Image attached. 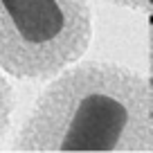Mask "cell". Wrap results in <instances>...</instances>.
Here are the masks:
<instances>
[{
	"label": "cell",
	"instance_id": "3957f363",
	"mask_svg": "<svg viewBox=\"0 0 153 153\" xmlns=\"http://www.w3.org/2000/svg\"><path fill=\"white\" fill-rule=\"evenodd\" d=\"M14 108H16L14 88H11V81L7 79V74L0 70V144L7 140V133L11 128Z\"/></svg>",
	"mask_w": 153,
	"mask_h": 153
},
{
	"label": "cell",
	"instance_id": "6da1fadb",
	"mask_svg": "<svg viewBox=\"0 0 153 153\" xmlns=\"http://www.w3.org/2000/svg\"><path fill=\"white\" fill-rule=\"evenodd\" d=\"M11 149L20 153L153 151L149 81L120 63L79 59L48 79Z\"/></svg>",
	"mask_w": 153,
	"mask_h": 153
},
{
	"label": "cell",
	"instance_id": "277c9868",
	"mask_svg": "<svg viewBox=\"0 0 153 153\" xmlns=\"http://www.w3.org/2000/svg\"><path fill=\"white\" fill-rule=\"evenodd\" d=\"M104 2H108V5H117V7H124V9H146L149 0H104Z\"/></svg>",
	"mask_w": 153,
	"mask_h": 153
},
{
	"label": "cell",
	"instance_id": "7a4b0ae2",
	"mask_svg": "<svg viewBox=\"0 0 153 153\" xmlns=\"http://www.w3.org/2000/svg\"><path fill=\"white\" fill-rule=\"evenodd\" d=\"M92 38L88 0H0V70L48 81L79 61Z\"/></svg>",
	"mask_w": 153,
	"mask_h": 153
}]
</instances>
